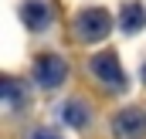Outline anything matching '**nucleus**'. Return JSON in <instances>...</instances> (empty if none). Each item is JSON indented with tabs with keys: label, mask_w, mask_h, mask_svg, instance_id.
Here are the masks:
<instances>
[{
	"label": "nucleus",
	"mask_w": 146,
	"mask_h": 139,
	"mask_svg": "<svg viewBox=\"0 0 146 139\" xmlns=\"http://www.w3.org/2000/svg\"><path fill=\"white\" fill-rule=\"evenodd\" d=\"M109 31H112V17L102 7H85L75 17V41H82V44H99L109 37Z\"/></svg>",
	"instance_id": "nucleus-1"
},
{
	"label": "nucleus",
	"mask_w": 146,
	"mask_h": 139,
	"mask_svg": "<svg viewBox=\"0 0 146 139\" xmlns=\"http://www.w3.org/2000/svg\"><path fill=\"white\" fill-rule=\"evenodd\" d=\"M92 71H95V78L102 81V85H109L112 92H126V75H122V65H119V58L106 51V54H95L92 58Z\"/></svg>",
	"instance_id": "nucleus-2"
},
{
	"label": "nucleus",
	"mask_w": 146,
	"mask_h": 139,
	"mask_svg": "<svg viewBox=\"0 0 146 139\" xmlns=\"http://www.w3.org/2000/svg\"><path fill=\"white\" fill-rule=\"evenodd\" d=\"M34 78L41 88H58L65 78H68V65L58 58V54H41L34 65Z\"/></svg>",
	"instance_id": "nucleus-3"
},
{
	"label": "nucleus",
	"mask_w": 146,
	"mask_h": 139,
	"mask_svg": "<svg viewBox=\"0 0 146 139\" xmlns=\"http://www.w3.org/2000/svg\"><path fill=\"white\" fill-rule=\"evenodd\" d=\"M112 132L119 139H146V112L143 109H122L112 119Z\"/></svg>",
	"instance_id": "nucleus-4"
},
{
	"label": "nucleus",
	"mask_w": 146,
	"mask_h": 139,
	"mask_svg": "<svg viewBox=\"0 0 146 139\" xmlns=\"http://www.w3.org/2000/svg\"><path fill=\"white\" fill-rule=\"evenodd\" d=\"M21 17H24V24H27L31 31H44V27L51 24L54 10H51V3H48V0H24Z\"/></svg>",
	"instance_id": "nucleus-5"
},
{
	"label": "nucleus",
	"mask_w": 146,
	"mask_h": 139,
	"mask_svg": "<svg viewBox=\"0 0 146 139\" xmlns=\"http://www.w3.org/2000/svg\"><path fill=\"white\" fill-rule=\"evenodd\" d=\"M68 126H75V129H85L88 126V115H92V109L82 102V99H68V102L61 105V112H58Z\"/></svg>",
	"instance_id": "nucleus-6"
},
{
	"label": "nucleus",
	"mask_w": 146,
	"mask_h": 139,
	"mask_svg": "<svg viewBox=\"0 0 146 139\" xmlns=\"http://www.w3.org/2000/svg\"><path fill=\"white\" fill-rule=\"evenodd\" d=\"M143 27H146V10H143V3H129V7L122 10V31L133 34V31H143Z\"/></svg>",
	"instance_id": "nucleus-7"
},
{
	"label": "nucleus",
	"mask_w": 146,
	"mask_h": 139,
	"mask_svg": "<svg viewBox=\"0 0 146 139\" xmlns=\"http://www.w3.org/2000/svg\"><path fill=\"white\" fill-rule=\"evenodd\" d=\"M3 99H7V102H17V99H21V92H17V81H14V78H7V81H3Z\"/></svg>",
	"instance_id": "nucleus-8"
},
{
	"label": "nucleus",
	"mask_w": 146,
	"mask_h": 139,
	"mask_svg": "<svg viewBox=\"0 0 146 139\" xmlns=\"http://www.w3.org/2000/svg\"><path fill=\"white\" fill-rule=\"evenodd\" d=\"M27 139H61V136H58L54 129H34V132H31Z\"/></svg>",
	"instance_id": "nucleus-9"
},
{
	"label": "nucleus",
	"mask_w": 146,
	"mask_h": 139,
	"mask_svg": "<svg viewBox=\"0 0 146 139\" xmlns=\"http://www.w3.org/2000/svg\"><path fill=\"white\" fill-rule=\"evenodd\" d=\"M143 81H146V65H143Z\"/></svg>",
	"instance_id": "nucleus-10"
}]
</instances>
